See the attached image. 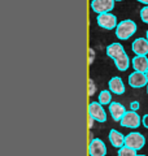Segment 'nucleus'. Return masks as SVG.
Segmentation results:
<instances>
[{
	"instance_id": "nucleus-1",
	"label": "nucleus",
	"mask_w": 148,
	"mask_h": 156,
	"mask_svg": "<svg viewBox=\"0 0 148 156\" xmlns=\"http://www.w3.org/2000/svg\"><path fill=\"white\" fill-rule=\"evenodd\" d=\"M107 55L113 58L118 70L125 72L130 66V58L120 43H112L107 47Z\"/></svg>"
},
{
	"instance_id": "nucleus-18",
	"label": "nucleus",
	"mask_w": 148,
	"mask_h": 156,
	"mask_svg": "<svg viewBox=\"0 0 148 156\" xmlns=\"http://www.w3.org/2000/svg\"><path fill=\"white\" fill-rule=\"evenodd\" d=\"M96 91V87H95V83H93L92 80H88V95L92 96L93 94H95Z\"/></svg>"
},
{
	"instance_id": "nucleus-15",
	"label": "nucleus",
	"mask_w": 148,
	"mask_h": 156,
	"mask_svg": "<svg viewBox=\"0 0 148 156\" xmlns=\"http://www.w3.org/2000/svg\"><path fill=\"white\" fill-rule=\"evenodd\" d=\"M99 103L101 105H108L112 103V94L109 90H103L99 94Z\"/></svg>"
},
{
	"instance_id": "nucleus-19",
	"label": "nucleus",
	"mask_w": 148,
	"mask_h": 156,
	"mask_svg": "<svg viewBox=\"0 0 148 156\" xmlns=\"http://www.w3.org/2000/svg\"><path fill=\"white\" fill-rule=\"evenodd\" d=\"M139 101H132V103L130 104V108H131V111H134V112H136V111H139Z\"/></svg>"
},
{
	"instance_id": "nucleus-9",
	"label": "nucleus",
	"mask_w": 148,
	"mask_h": 156,
	"mask_svg": "<svg viewBox=\"0 0 148 156\" xmlns=\"http://www.w3.org/2000/svg\"><path fill=\"white\" fill-rule=\"evenodd\" d=\"M129 85L134 89H140L148 85V80L144 73H139V72H134L129 76Z\"/></svg>"
},
{
	"instance_id": "nucleus-14",
	"label": "nucleus",
	"mask_w": 148,
	"mask_h": 156,
	"mask_svg": "<svg viewBox=\"0 0 148 156\" xmlns=\"http://www.w3.org/2000/svg\"><path fill=\"white\" fill-rule=\"evenodd\" d=\"M132 68L135 69V72L139 73H147L148 70V58L147 56H135L132 58Z\"/></svg>"
},
{
	"instance_id": "nucleus-27",
	"label": "nucleus",
	"mask_w": 148,
	"mask_h": 156,
	"mask_svg": "<svg viewBox=\"0 0 148 156\" xmlns=\"http://www.w3.org/2000/svg\"><path fill=\"white\" fill-rule=\"evenodd\" d=\"M136 156H147V155H136Z\"/></svg>"
},
{
	"instance_id": "nucleus-23",
	"label": "nucleus",
	"mask_w": 148,
	"mask_h": 156,
	"mask_svg": "<svg viewBox=\"0 0 148 156\" xmlns=\"http://www.w3.org/2000/svg\"><path fill=\"white\" fill-rule=\"evenodd\" d=\"M139 3H142V4H146V5H148V0H138Z\"/></svg>"
},
{
	"instance_id": "nucleus-7",
	"label": "nucleus",
	"mask_w": 148,
	"mask_h": 156,
	"mask_svg": "<svg viewBox=\"0 0 148 156\" xmlns=\"http://www.w3.org/2000/svg\"><path fill=\"white\" fill-rule=\"evenodd\" d=\"M91 8L97 14L109 13L115 8V0H92Z\"/></svg>"
},
{
	"instance_id": "nucleus-17",
	"label": "nucleus",
	"mask_w": 148,
	"mask_h": 156,
	"mask_svg": "<svg viewBox=\"0 0 148 156\" xmlns=\"http://www.w3.org/2000/svg\"><path fill=\"white\" fill-rule=\"evenodd\" d=\"M140 18H142L143 22L148 23V5L147 7H143L140 9Z\"/></svg>"
},
{
	"instance_id": "nucleus-5",
	"label": "nucleus",
	"mask_w": 148,
	"mask_h": 156,
	"mask_svg": "<svg viewBox=\"0 0 148 156\" xmlns=\"http://www.w3.org/2000/svg\"><path fill=\"white\" fill-rule=\"evenodd\" d=\"M88 115L99 122H105L107 121V113L99 101H92V103L88 104Z\"/></svg>"
},
{
	"instance_id": "nucleus-6",
	"label": "nucleus",
	"mask_w": 148,
	"mask_h": 156,
	"mask_svg": "<svg viewBox=\"0 0 148 156\" xmlns=\"http://www.w3.org/2000/svg\"><path fill=\"white\" fill-rule=\"evenodd\" d=\"M88 155L90 156H105L107 146L99 138H93L88 143Z\"/></svg>"
},
{
	"instance_id": "nucleus-20",
	"label": "nucleus",
	"mask_w": 148,
	"mask_h": 156,
	"mask_svg": "<svg viewBox=\"0 0 148 156\" xmlns=\"http://www.w3.org/2000/svg\"><path fill=\"white\" fill-rule=\"evenodd\" d=\"M142 124H143V126H144V128H147V129H148V115H144V116H143V119H142Z\"/></svg>"
},
{
	"instance_id": "nucleus-10",
	"label": "nucleus",
	"mask_w": 148,
	"mask_h": 156,
	"mask_svg": "<svg viewBox=\"0 0 148 156\" xmlns=\"http://www.w3.org/2000/svg\"><path fill=\"white\" fill-rule=\"evenodd\" d=\"M131 48L136 56H147L148 55V41L144 38H138L132 42Z\"/></svg>"
},
{
	"instance_id": "nucleus-26",
	"label": "nucleus",
	"mask_w": 148,
	"mask_h": 156,
	"mask_svg": "<svg viewBox=\"0 0 148 156\" xmlns=\"http://www.w3.org/2000/svg\"><path fill=\"white\" fill-rule=\"evenodd\" d=\"M115 2H123V0H115Z\"/></svg>"
},
{
	"instance_id": "nucleus-13",
	"label": "nucleus",
	"mask_w": 148,
	"mask_h": 156,
	"mask_svg": "<svg viewBox=\"0 0 148 156\" xmlns=\"http://www.w3.org/2000/svg\"><path fill=\"white\" fill-rule=\"evenodd\" d=\"M108 86H109V91L116 95H122L125 92V85H123V81L121 77H113L109 81Z\"/></svg>"
},
{
	"instance_id": "nucleus-25",
	"label": "nucleus",
	"mask_w": 148,
	"mask_h": 156,
	"mask_svg": "<svg viewBox=\"0 0 148 156\" xmlns=\"http://www.w3.org/2000/svg\"><path fill=\"white\" fill-rule=\"evenodd\" d=\"M146 77H147V80H148V70H147V73H146Z\"/></svg>"
},
{
	"instance_id": "nucleus-21",
	"label": "nucleus",
	"mask_w": 148,
	"mask_h": 156,
	"mask_svg": "<svg viewBox=\"0 0 148 156\" xmlns=\"http://www.w3.org/2000/svg\"><path fill=\"white\" fill-rule=\"evenodd\" d=\"M88 52H90V64H91V62L93 61V51H92V50H90Z\"/></svg>"
},
{
	"instance_id": "nucleus-11",
	"label": "nucleus",
	"mask_w": 148,
	"mask_h": 156,
	"mask_svg": "<svg viewBox=\"0 0 148 156\" xmlns=\"http://www.w3.org/2000/svg\"><path fill=\"white\" fill-rule=\"evenodd\" d=\"M109 112H111L112 119L118 122V121H121V119L125 116V113L127 111H126L125 107H123V104L118 103V101H112L109 104Z\"/></svg>"
},
{
	"instance_id": "nucleus-3",
	"label": "nucleus",
	"mask_w": 148,
	"mask_h": 156,
	"mask_svg": "<svg viewBox=\"0 0 148 156\" xmlns=\"http://www.w3.org/2000/svg\"><path fill=\"white\" fill-rule=\"evenodd\" d=\"M146 144V138L144 135L138 133V131H132V133L127 134L125 136V146L129 148H132L135 151H139L144 147Z\"/></svg>"
},
{
	"instance_id": "nucleus-4",
	"label": "nucleus",
	"mask_w": 148,
	"mask_h": 156,
	"mask_svg": "<svg viewBox=\"0 0 148 156\" xmlns=\"http://www.w3.org/2000/svg\"><path fill=\"white\" fill-rule=\"evenodd\" d=\"M120 124H121V126H123V128L136 129V128H139V125L142 124V119H140V116L138 115L136 112L129 111V112H126L125 116L121 119Z\"/></svg>"
},
{
	"instance_id": "nucleus-22",
	"label": "nucleus",
	"mask_w": 148,
	"mask_h": 156,
	"mask_svg": "<svg viewBox=\"0 0 148 156\" xmlns=\"http://www.w3.org/2000/svg\"><path fill=\"white\" fill-rule=\"evenodd\" d=\"M92 124H93V119H92V117H90V120H88V128H92Z\"/></svg>"
},
{
	"instance_id": "nucleus-28",
	"label": "nucleus",
	"mask_w": 148,
	"mask_h": 156,
	"mask_svg": "<svg viewBox=\"0 0 148 156\" xmlns=\"http://www.w3.org/2000/svg\"><path fill=\"white\" fill-rule=\"evenodd\" d=\"M147 94H148V86H147Z\"/></svg>"
},
{
	"instance_id": "nucleus-2",
	"label": "nucleus",
	"mask_w": 148,
	"mask_h": 156,
	"mask_svg": "<svg viewBox=\"0 0 148 156\" xmlns=\"http://www.w3.org/2000/svg\"><path fill=\"white\" fill-rule=\"evenodd\" d=\"M135 31H136V23L132 20H123L116 27V35L121 41L129 39L130 37L134 35Z\"/></svg>"
},
{
	"instance_id": "nucleus-24",
	"label": "nucleus",
	"mask_w": 148,
	"mask_h": 156,
	"mask_svg": "<svg viewBox=\"0 0 148 156\" xmlns=\"http://www.w3.org/2000/svg\"><path fill=\"white\" fill-rule=\"evenodd\" d=\"M146 38H147V41H148V30H147V33H146Z\"/></svg>"
},
{
	"instance_id": "nucleus-12",
	"label": "nucleus",
	"mask_w": 148,
	"mask_h": 156,
	"mask_svg": "<svg viewBox=\"0 0 148 156\" xmlns=\"http://www.w3.org/2000/svg\"><path fill=\"white\" fill-rule=\"evenodd\" d=\"M109 142L113 147L120 150L121 147L125 146V135L120 133V131H117L116 129H112L109 131Z\"/></svg>"
},
{
	"instance_id": "nucleus-8",
	"label": "nucleus",
	"mask_w": 148,
	"mask_h": 156,
	"mask_svg": "<svg viewBox=\"0 0 148 156\" xmlns=\"http://www.w3.org/2000/svg\"><path fill=\"white\" fill-rule=\"evenodd\" d=\"M97 25L103 27V29H107V30H112V29L117 27V18L115 14L112 13H103V14H97Z\"/></svg>"
},
{
	"instance_id": "nucleus-16",
	"label": "nucleus",
	"mask_w": 148,
	"mask_h": 156,
	"mask_svg": "<svg viewBox=\"0 0 148 156\" xmlns=\"http://www.w3.org/2000/svg\"><path fill=\"white\" fill-rule=\"evenodd\" d=\"M136 155L138 154L135 150L129 148V147H126V146H123V147L118 150V156H136Z\"/></svg>"
}]
</instances>
